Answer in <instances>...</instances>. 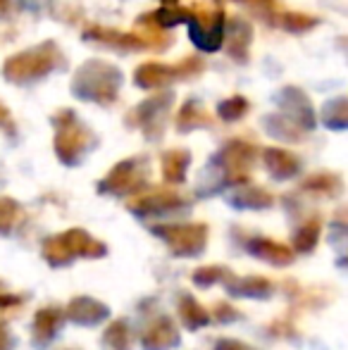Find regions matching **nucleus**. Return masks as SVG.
<instances>
[{
  "mask_svg": "<svg viewBox=\"0 0 348 350\" xmlns=\"http://www.w3.org/2000/svg\"><path fill=\"white\" fill-rule=\"evenodd\" d=\"M122 88V72L105 60H86L72 77V96L79 100L110 105Z\"/></svg>",
  "mask_w": 348,
  "mask_h": 350,
  "instance_id": "1",
  "label": "nucleus"
},
{
  "mask_svg": "<svg viewBox=\"0 0 348 350\" xmlns=\"http://www.w3.org/2000/svg\"><path fill=\"white\" fill-rule=\"evenodd\" d=\"M60 65H65V57H62L57 43L46 41L29 48V51L14 53L12 57H8L3 65V77L10 83L24 86V83H34L38 79L48 77V74L57 70Z\"/></svg>",
  "mask_w": 348,
  "mask_h": 350,
  "instance_id": "2",
  "label": "nucleus"
},
{
  "mask_svg": "<svg viewBox=\"0 0 348 350\" xmlns=\"http://www.w3.org/2000/svg\"><path fill=\"white\" fill-rule=\"evenodd\" d=\"M203 60L196 55L184 57L179 65H165V62H144L136 67L134 83L144 91H165L172 86L174 81H184V79H193L203 72Z\"/></svg>",
  "mask_w": 348,
  "mask_h": 350,
  "instance_id": "3",
  "label": "nucleus"
},
{
  "mask_svg": "<svg viewBox=\"0 0 348 350\" xmlns=\"http://www.w3.org/2000/svg\"><path fill=\"white\" fill-rule=\"evenodd\" d=\"M224 17L222 10H205L196 8L189 10V38L200 53H215L222 48L224 43Z\"/></svg>",
  "mask_w": 348,
  "mask_h": 350,
  "instance_id": "4",
  "label": "nucleus"
},
{
  "mask_svg": "<svg viewBox=\"0 0 348 350\" xmlns=\"http://www.w3.org/2000/svg\"><path fill=\"white\" fill-rule=\"evenodd\" d=\"M86 41H96L101 46L117 48V51H144V48H168L170 36L160 33H134V31H117L107 27H88L84 31Z\"/></svg>",
  "mask_w": 348,
  "mask_h": 350,
  "instance_id": "5",
  "label": "nucleus"
},
{
  "mask_svg": "<svg viewBox=\"0 0 348 350\" xmlns=\"http://www.w3.org/2000/svg\"><path fill=\"white\" fill-rule=\"evenodd\" d=\"M53 122H55V126H57V139H55L57 155H60L62 160L72 162L81 152V148H84V139L88 136L86 126L77 120V115L72 110L57 112V115L53 117Z\"/></svg>",
  "mask_w": 348,
  "mask_h": 350,
  "instance_id": "6",
  "label": "nucleus"
},
{
  "mask_svg": "<svg viewBox=\"0 0 348 350\" xmlns=\"http://www.w3.org/2000/svg\"><path fill=\"white\" fill-rule=\"evenodd\" d=\"M277 105L286 112V120L291 124H298L301 129H312L315 126V115H312V105L310 98L296 86H284L282 91L277 93Z\"/></svg>",
  "mask_w": 348,
  "mask_h": 350,
  "instance_id": "7",
  "label": "nucleus"
},
{
  "mask_svg": "<svg viewBox=\"0 0 348 350\" xmlns=\"http://www.w3.org/2000/svg\"><path fill=\"white\" fill-rule=\"evenodd\" d=\"M224 38H227V55L234 62H248V51L253 43V27L248 19L234 17L229 22H224Z\"/></svg>",
  "mask_w": 348,
  "mask_h": 350,
  "instance_id": "8",
  "label": "nucleus"
},
{
  "mask_svg": "<svg viewBox=\"0 0 348 350\" xmlns=\"http://www.w3.org/2000/svg\"><path fill=\"white\" fill-rule=\"evenodd\" d=\"M172 100H174L172 91H158L155 96L146 98L141 105L134 107V112L129 115V122L136 120L146 129H155V122H158V126H163V117L168 115Z\"/></svg>",
  "mask_w": 348,
  "mask_h": 350,
  "instance_id": "9",
  "label": "nucleus"
},
{
  "mask_svg": "<svg viewBox=\"0 0 348 350\" xmlns=\"http://www.w3.org/2000/svg\"><path fill=\"white\" fill-rule=\"evenodd\" d=\"M210 124H213V117L208 115V110H203V105L196 98H189L181 105L179 115H176L179 131H191V129H198V126H210Z\"/></svg>",
  "mask_w": 348,
  "mask_h": 350,
  "instance_id": "10",
  "label": "nucleus"
},
{
  "mask_svg": "<svg viewBox=\"0 0 348 350\" xmlns=\"http://www.w3.org/2000/svg\"><path fill=\"white\" fill-rule=\"evenodd\" d=\"M239 3L241 8H246L248 12H253L256 17H260L265 24H272L277 27L279 24V17H282V3L279 0H234Z\"/></svg>",
  "mask_w": 348,
  "mask_h": 350,
  "instance_id": "11",
  "label": "nucleus"
},
{
  "mask_svg": "<svg viewBox=\"0 0 348 350\" xmlns=\"http://www.w3.org/2000/svg\"><path fill=\"white\" fill-rule=\"evenodd\" d=\"M346 98L344 96H339V98H332L330 103L325 105V124L327 126H332V129H336V131H341V129H346V122H348V110H346Z\"/></svg>",
  "mask_w": 348,
  "mask_h": 350,
  "instance_id": "12",
  "label": "nucleus"
},
{
  "mask_svg": "<svg viewBox=\"0 0 348 350\" xmlns=\"http://www.w3.org/2000/svg\"><path fill=\"white\" fill-rule=\"evenodd\" d=\"M317 24H320V19L310 17V14H306V12H282L277 27L286 29V31H291V33H303V31H308V29L317 27Z\"/></svg>",
  "mask_w": 348,
  "mask_h": 350,
  "instance_id": "13",
  "label": "nucleus"
},
{
  "mask_svg": "<svg viewBox=\"0 0 348 350\" xmlns=\"http://www.w3.org/2000/svg\"><path fill=\"white\" fill-rule=\"evenodd\" d=\"M248 110H251V103H248L243 96L224 98V100L217 105V115L222 117L224 122H239Z\"/></svg>",
  "mask_w": 348,
  "mask_h": 350,
  "instance_id": "14",
  "label": "nucleus"
},
{
  "mask_svg": "<svg viewBox=\"0 0 348 350\" xmlns=\"http://www.w3.org/2000/svg\"><path fill=\"white\" fill-rule=\"evenodd\" d=\"M186 162H189V152L186 150H172L165 155V172H168L170 179H181Z\"/></svg>",
  "mask_w": 348,
  "mask_h": 350,
  "instance_id": "15",
  "label": "nucleus"
},
{
  "mask_svg": "<svg viewBox=\"0 0 348 350\" xmlns=\"http://www.w3.org/2000/svg\"><path fill=\"white\" fill-rule=\"evenodd\" d=\"M0 126H8V129L12 131V120H10V112L3 103H0Z\"/></svg>",
  "mask_w": 348,
  "mask_h": 350,
  "instance_id": "16",
  "label": "nucleus"
},
{
  "mask_svg": "<svg viewBox=\"0 0 348 350\" xmlns=\"http://www.w3.org/2000/svg\"><path fill=\"white\" fill-rule=\"evenodd\" d=\"M179 0H163V8H176Z\"/></svg>",
  "mask_w": 348,
  "mask_h": 350,
  "instance_id": "17",
  "label": "nucleus"
},
{
  "mask_svg": "<svg viewBox=\"0 0 348 350\" xmlns=\"http://www.w3.org/2000/svg\"><path fill=\"white\" fill-rule=\"evenodd\" d=\"M8 3H10V0H0V12H3V10L8 8Z\"/></svg>",
  "mask_w": 348,
  "mask_h": 350,
  "instance_id": "18",
  "label": "nucleus"
}]
</instances>
